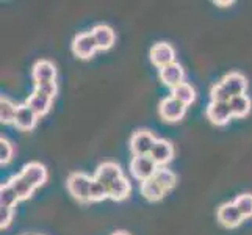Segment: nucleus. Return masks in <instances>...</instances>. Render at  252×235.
<instances>
[{"mask_svg": "<svg viewBox=\"0 0 252 235\" xmlns=\"http://www.w3.org/2000/svg\"><path fill=\"white\" fill-rule=\"evenodd\" d=\"M216 218H218V223L221 226H224V228H227V229L238 228L241 221L245 220L233 202H225L220 205L218 212H216Z\"/></svg>", "mask_w": 252, "mask_h": 235, "instance_id": "nucleus-8", "label": "nucleus"}, {"mask_svg": "<svg viewBox=\"0 0 252 235\" xmlns=\"http://www.w3.org/2000/svg\"><path fill=\"white\" fill-rule=\"evenodd\" d=\"M157 141V138L154 136L152 132L146 129H140L130 136V152L133 154V157L136 155H149L152 147Z\"/></svg>", "mask_w": 252, "mask_h": 235, "instance_id": "nucleus-4", "label": "nucleus"}, {"mask_svg": "<svg viewBox=\"0 0 252 235\" xmlns=\"http://www.w3.org/2000/svg\"><path fill=\"white\" fill-rule=\"evenodd\" d=\"M171 96L174 99H177L179 102L184 103L185 107H188V105H191V103L194 102L196 91L189 83L184 82V83H180L179 86H176V88L171 90Z\"/></svg>", "mask_w": 252, "mask_h": 235, "instance_id": "nucleus-19", "label": "nucleus"}, {"mask_svg": "<svg viewBox=\"0 0 252 235\" xmlns=\"http://www.w3.org/2000/svg\"><path fill=\"white\" fill-rule=\"evenodd\" d=\"M233 204L243 215V218H251L252 216V195L251 193H243L238 195L233 199Z\"/></svg>", "mask_w": 252, "mask_h": 235, "instance_id": "nucleus-25", "label": "nucleus"}, {"mask_svg": "<svg viewBox=\"0 0 252 235\" xmlns=\"http://www.w3.org/2000/svg\"><path fill=\"white\" fill-rule=\"evenodd\" d=\"M154 180L163 188L164 193L171 191L174 187H176V184H177L176 174H174L171 169H168L166 167H161V168L157 169V172H155V176H154Z\"/></svg>", "mask_w": 252, "mask_h": 235, "instance_id": "nucleus-21", "label": "nucleus"}, {"mask_svg": "<svg viewBox=\"0 0 252 235\" xmlns=\"http://www.w3.org/2000/svg\"><path fill=\"white\" fill-rule=\"evenodd\" d=\"M91 34L95 41V46H97L99 50H108L113 44H115V32H113L111 27L105 24H99L93 27Z\"/></svg>", "mask_w": 252, "mask_h": 235, "instance_id": "nucleus-13", "label": "nucleus"}, {"mask_svg": "<svg viewBox=\"0 0 252 235\" xmlns=\"http://www.w3.org/2000/svg\"><path fill=\"white\" fill-rule=\"evenodd\" d=\"M221 83L225 86V90L230 93L232 98L235 96H241V94H246L248 90V80L246 77L240 74V72H229L227 75L222 77Z\"/></svg>", "mask_w": 252, "mask_h": 235, "instance_id": "nucleus-16", "label": "nucleus"}, {"mask_svg": "<svg viewBox=\"0 0 252 235\" xmlns=\"http://www.w3.org/2000/svg\"><path fill=\"white\" fill-rule=\"evenodd\" d=\"M121 177H124L123 169H121V167L115 162H103L102 165H99L97 171L94 174V179L99 180L100 184H103L105 187H110L113 182Z\"/></svg>", "mask_w": 252, "mask_h": 235, "instance_id": "nucleus-11", "label": "nucleus"}, {"mask_svg": "<svg viewBox=\"0 0 252 235\" xmlns=\"http://www.w3.org/2000/svg\"><path fill=\"white\" fill-rule=\"evenodd\" d=\"M38 118L39 116L36 115V113H34L27 103H24V105H19V108H17L16 118H14V126L19 130L29 132V130H33L34 126H36Z\"/></svg>", "mask_w": 252, "mask_h": 235, "instance_id": "nucleus-15", "label": "nucleus"}, {"mask_svg": "<svg viewBox=\"0 0 252 235\" xmlns=\"http://www.w3.org/2000/svg\"><path fill=\"white\" fill-rule=\"evenodd\" d=\"M17 108H19V105H16L13 101L8 98H2L0 99V121L3 124H14Z\"/></svg>", "mask_w": 252, "mask_h": 235, "instance_id": "nucleus-23", "label": "nucleus"}, {"mask_svg": "<svg viewBox=\"0 0 252 235\" xmlns=\"http://www.w3.org/2000/svg\"><path fill=\"white\" fill-rule=\"evenodd\" d=\"M229 105H230L233 116L245 118V116L249 115V111H251V99H249V96H246V94L235 96V98L230 99Z\"/></svg>", "mask_w": 252, "mask_h": 235, "instance_id": "nucleus-22", "label": "nucleus"}, {"mask_svg": "<svg viewBox=\"0 0 252 235\" xmlns=\"http://www.w3.org/2000/svg\"><path fill=\"white\" fill-rule=\"evenodd\" d=\"M32 77L34 83H44V82H55L57 69L54 63L47 62V60H39L34 63L32 69Z\"/></svg>", "mask_w": 252, "mask_h": 235, "instance_id": "nucleus-14", "label": "nucleus"}, {"mask_svg": "<svg viewBox=\"0 0 252 235\" xmlns=\"http://www.w3.org/2000/svg\"><path fill=\"white\" fill-rule=\"evenodd\" d=\"M158 167L155 165V162L151 159V155H136L130 160V174L141 182L154 179L155 172H157Z\"/></svg>", "mask_w": 252, "mask_h": 235, "instance_id": "nucleus-3", "label": "nucleus"}, {"mask_svg": "<svg viewBox=\"0 0 252 235\" xmlns=\"http://www.w3.org/2000/svg\"><path fill=\"white\" fill-rule=\"evenodd\" d=\"M158 77L163 85H166L168 88H176V86H179L180 83H184L185 80V71L184 67H182L177 62H174L168 66L161 67L158 71Z\"/></svg>", "mask_w": 252, "mask_h": 235, "instance_id": "nucleus-10", "label": "nucleus"}, {"mask_svg": "<svg viewBox=\"0 0 252 235\" xmlns=\"http://www.w3.org/2000/svg\"><path fill=\"white\" fill-rule=\"evenodd\" d=\"M140 190H141L143 198L147 199L149 202H157V201H160V199H163L164 195H166V193L163 191V188H161L154 179L146 180V182H141Z\"/></svg>", "mask_w": 252, "mask_h": 235, "instance_id": "nucleus-20", "label": "nucleus"}, {"mask_svg": "<svg viewBox=\"0 0 252 235\" xmlns=\"http://www.w3.org/2000/svg\"><path fill=\"white\" fill-rule=\"evenodd\" d=\"M213 3L216 6H221V8H227V6H232L233 5V2H221V0H215Z\"/></svg>", "mask_w": 252, "mask_h": 235, "instance_id": "nucleus-31", "label": "nucleus"}, {"mask_svg": "<svg viewBox=\"0 0 252 235\" xmlns=\"http://www.w3.org/2000/svg\"><path fill=\"white\" fill-rule=\"evenodd\" d=\"M130 191H132V187H130V182L126 177L115 180L108 187V195L113 201H124L126 198H128Z\"/></svg>", "mask_w": 252, "mask_h": 235, "instance_id": "nucleus-18", "label": "nucleus"}, {"mask_svg": "<svg viewBox=\"0 0 252 235\" xmlns=\"http://www.w3.org/2000/svg\"><path fill=\"white\" fill-rule=\"evenodd\" d=\"M149 155H151V159L155 162V165H157L158 168L166 167V165L172 160V157H174V146L166 140H161V138L158 140V138H157V141H155Z\"/></svg>", "mask_w": 252, "mask_h": 235, "instance_id": "nucleus-12", "label": "nucleus"}, {"mask_svg": "<svg viewBox=\"0 0 252 235\" xmlns=\"http://www.w3.org/2000/svg\"><path fill=\"white\" fill-rule=\"evenodd\" d=\"M13 154H14L13 144L8 140H5V138H0V163L6 165L13 159Z\"/></svg>", "mask_w": 252, "mask_h": 235, "instance_id": "nucleus-28", "label": "nucleus"}, {"mask_svg": "<svg viewBox=\"0 0 252 235\" xmlns=\"http://www.w3.org/2000/svg\"><path fill=\"white\" fill-rule=\"evenodd\" d=\"M13 215H14V208L10 207H0V228L6 229L10 223L13 221Z\"/></svg>", "mask_w": 252, "mask_h": 235, "instance_id": "nucleus-30", "label": "nucleus"}, {"mask_svg": "<svg viewBox=\"0 0 252 235\" xmlns=\"http://www.w3.org/2000/svg\"><path fill=\"white\" fill-rule=\"evenodd\" d=\"M149 55L154 66H157L158 69L176 62V52H174L172 46L168 44V42H157V44H154Z\"/></svg>", "mask_w": 252, "mask_h": 235, "instance_id": "nucleus-9", "label": "nucleus"}, {"mask_svg": "<svg viewBox=\"0 0 252 235\" xmlns=\"http://www.w3.org/2000/svg\"><path fill=\"white\" fill-rule=\"evenodd\" d=\"M34 90L41 91L42 94L49 96L54 99L57 96V83L55 82H44V83H34Z\"/></svg>", "mask_w": 252, "mask_h": 235, "instance_id": "nucleus-29", "label": "nucleus"}, {"mask_svg": "<svg viewBox=\"0 0 252 235\" xmlns=\"http://www.w3.org/2000/svg\"><path fill=\"white\" fill-rule=\"evenodd\" d=\"M111 235H128L127 232H124V231H118V232H113Z\"/></svg>", "mask_w": 252, "mask_h": 235, "instance_id": "nucleus-32", "label": "nucleus"}, {"mask_svg": "<svg viewBox=\"0 0 252 235\" xmlns=\"http://www.w3.org/2000/svg\"><path fill=\"white\" fill-rule=\"evenodd\" d=\"M95 50H99L97 46H95V41L93 38L91 32L86 33H79L72 41V52L75 57H79L82 60H88L91 58Z\"/></svg>", "mask_w": 252, "mask_h": 235, "instance_id": "nucleus-6", "label": "nucleus"}, {"mask_svg": "<svg viewBox=\"0 0 252 235\" xmlns=\"http://www.w3.org/2000/svg\"><path fill=\"white\" fill-rule=\"evenodd\" d=\"M52 98H49V96L46 94H42L41 91L38 90H34L30 96H29V99H27V105L36 113L38 116H44L49 113L50 107H52Z\"/></svg>", "mask_w": 252, "mask_h": 235, "instance_id": "nucleus-17", "label": "nucleus"}, {"mask_svg": "<svg viewBox=\"0 0 252 235\" xmlns=\"http://www.w3.org/2000/svg\"><path fill=\"white\" fill-rule=\"evenodd\" d=\"M93 177H90L85 172H72L69 174V177L66 180V188L69 191V195H72L77 201L85 204L90 202V188H91Z\"/></svg>", "mask_w": 252, "mask_h": 235, "instance_id": "nucleus-2", "label": "nucleus"}, {"mask_svg": "<svg viewBox=\"0 0 252 235\" xmlns=\"http://www.w3.org/2000/svg\"><path fill=\"white\" fill-rule=\"evenodd\" d=\"M47 180V169L39 162H30L22 168L19 174L10 179V184L14 187V190L19 195L21 201L32 198L33 191L44 185Z\"/></svg>", "mask_w": 252, "mask_h": 235, "instance_id": "nucleus-1", "label": "nucleus"}, {"mask_svg": "<svg viewBox=\"0 0 252 235\" xmlns=\"http://www.w3.org/2000/svg\"><path fill=\"white\" fill-rule=\"evenodd\" d=\"M210 99H212V102H230L232 96L227 90H225V86L220 82L212 86Z\"/></svg>", "mask_w": 252, "mask_h": 235, "instance_id": "nucleus-27", "label": "nucleus"}, {"mask_svg": "<svg viewBox=\"0 0 252 235\" xmlns=\"http://www.w3.org/2000/svg\"><path fill=\"white\" fill-rule=\"evenodd\" d=\"M107 198H110V195H108V187H105L103 184H100L99 180H95L93 177L91 188H90V201L99 202V201H103V199H107Z\"/></svg>", "mask_w": 252, "mask_h": 235, "instance_id": "nucleus-26", "label": "nucleus"}, {"mask_svg": "<svg viewBox=\"0 0 252 235\" xmlns=\"http://www.w3.org/2000/svg\"><path fill=\"white\" fill-rule=\"evenodd\" d=\"M207 119L215 126H225L233 118L229 102H210L205 110Z\"/></svg>", "mask_w": 252, "mask_h": 235, "instance_id": "nucleus-7", "label": "nucleus"}, {"mask_svg": "<svg viewBox=\"0 0 252 235\" xmlns=\"http://www.w3.org/2000/svg\"><path fill=\"white\" fill-rule=\"evenodd\" d=\"M19 201H21L19 195H17V191L14 190V187L10 184V182L3 184L2 188H0V207L14 208V205Z\"/></svg>", "mask_w": 252, "mask_h": 235, "instance_id": "nucleus-24", "label": "nucleus"}, {"mask_svg": "<svg viewBox=\"0 0 252 235\" xmlns=\"http://www.w3.org/2000/svg\"><path fill=\"white\" fill-rule=\"evenodd\" d=\"M158 113H160V118L163 121H166V123H177V121H180L185 116L187 107L177 99H174L172 96H168V98H164L160 102Z\"/></svg>", "mask_w": 252, "mask_h": 235, "instance_id": "nucleus-5", "label": "nucleus"}]
</instances>
